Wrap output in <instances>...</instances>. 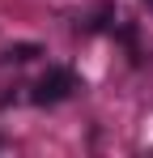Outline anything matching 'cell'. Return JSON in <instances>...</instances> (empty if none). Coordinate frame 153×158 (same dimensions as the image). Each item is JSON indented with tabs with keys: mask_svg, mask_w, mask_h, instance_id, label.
Listing matches in <instances>:
<instances>
[{
	"mask_svg": "<svg viewBox=\"0 0 153 158\" xmlns=\"http://www.w3.org/2000/svg\"><path fill=\"white\" fill-rule=\"evenodd\" d=\"M73 90H76V73H73V69H51L47 77H38V85H34V103H38V107L64 103Z\"/></svg>",
	"mask_w": 153,
	"mask_h": 158,
	"instance_id": "cell-1",
	"label": "cell"
},
{
	"mask_svg": "<svg viewBox=\"0 0 153 158\" xmlns=\"http://www.w3.org/2000/svg\"><path fill=\"white\" fill-rule=\"evenodd\" d=\"M149 4H153V0H149Z\"/></svg>",
	"mask_w": 153,
	"mask_h": 158,
	"instance_id": "cell-4",
	"label": "cell"
},
{
	"mask_svg": "<svg viewBox=\"0 0 153 158\" xmlns=\"http://www.w3.org/2000/svg\"><path fill=\"white\" fill-rule=\"evenodd\" d=\"M111 17H115V9H111V4H102L98 13L89 17V30H102V26H106V22H111Z\"/></svg>",
	"mask_w": 153,
	"mask_h": 158,
	"instance_id": "cell-3",
	"label": "cell"
},
{
	"mask_svg": "<svg viewBox=\"0 0 153 158\" xmlns=\"http://www.w3.org/2000/svg\"><path fill=\"white\" fill-rule=\"evenodd\" d=\"M34 56H38V47H34V43H17V47H9V52H4V60L26 64V60H34Z\"/></svg>",
	"mask_w": 153,
	"mask_h": 158,
	"instance_id": "cell-2",
	"label": "cell"
}]
</instances>
